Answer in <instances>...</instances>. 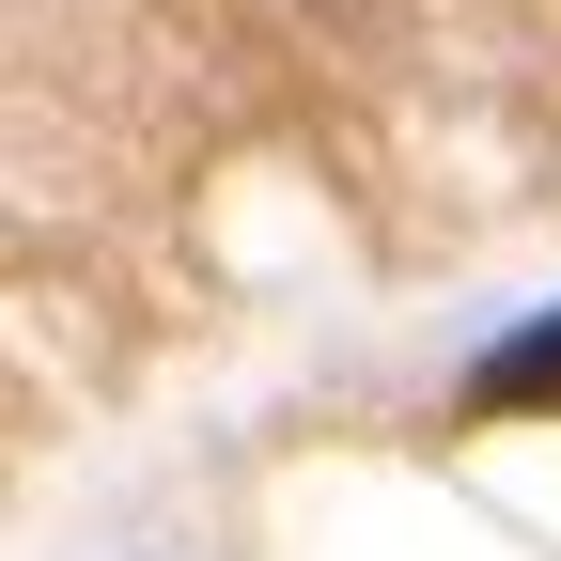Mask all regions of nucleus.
Masks as SVG:
<instances>
[{
  "mask_svg": "<svg viewBox=\"0 0 561 561\" xmlns=\"http://www.w3.org/2000/svg\"><path fill=\"white\" fill-rule=\"evenodd\" d=\"M468 405H500V421L561 405V312H530L515 343H483V375H468Z\"/></svg>",
  "mask_w": 561,
  "mask_h": 561,
  "instance_id": "1",
  "label": "nucleus"
}]
</instances>
